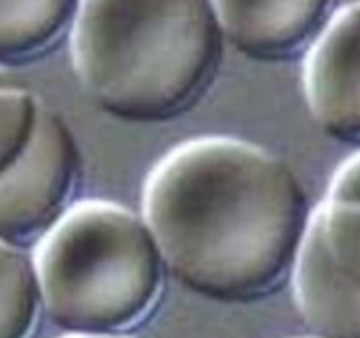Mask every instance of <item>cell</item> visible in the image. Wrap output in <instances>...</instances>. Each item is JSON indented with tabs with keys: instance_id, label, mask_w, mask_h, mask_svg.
<instances>
[{
	"instance_id": "1",
	"label": "cell",
	"mask_w": 360,
	"mask_h": 338,
	"mask_svg": "<svg viewBox=\"0 0 360 338\" xmlns=\"http://www.w3.org/2000/svg\"><path fill=\"white\" fill-rule=\"evenodd\" d=\"M309 217L290 165L236 137L179 144L144 185L143 218L165 268L218 301L269 294L294 268Z\"/></svg>"
},
{
	"instance_id": "2",
	"label": "cell",
	"mask_w": 360,
	"mask_h": 338,
	"mask_svg": "<svg viewBox=\"0 0 360 338\" xmlns=\"http://www.w3.org/2000/svg\"><path fill=\"white\" fill-rule=\"evenodd\" d=\"M70 28L83 88L127 122L181 115L207 90L224 55L211 0H79Z\"/></svg>"
},
{
	"instance_id": "3",
	"label": "cell",
	"mask_w": 360,
	"mask_h": 338,
	"mask_svg": "<svg viewBox=\"0 0 360 338\" xmlns=\"http://www.w3.org/2000/svg\"><path fill=\"white\" fill-rule=\"evenodd\" d=\"M32 259L42 308L76 334H122L146 319L167 270L143 215L104 199L67 208Z\"/></svg>"
},
{
	"instance_id": "4",
	"label": "cell",
	"mask_w": 360,
	"mask_h": 338,
	"mask_svg": "<svg viewBox=\"0 0 360 338\" xmlns=\"http://www.w3.org/2000/svg\"><path fill=\"white\" fill-rule=\"evenodd\" d=\"M79 150L65 120L42 104L27 150L0 175V239L41 238L69 208Z\"/></svg>"
},
{
	"instance_id": "5",
	"label": "cell",
	"mask_w": 360,
	"mask_h": 338,
	"mask_svg": "<svg viewBox=\"0 0 360 338\" xmlns=\"http://www.w3.org/2000/svg\"><path fill=\"white\" fill-rule=\"evenodd\" d=\"M304 94L327 134L360 141V4H345L311 42Z\"/></svg>"
},
{
	"instance_id": "6",
	"label": "cell",
	"mask_w": 360,
	"mask_h": 338,
	"mask_svg": "<svg viewBox=\"0 0 360 338\" xmlns=\"http://www.w3.org/2000/svg\"><path fill=\"white\" fill-rule=\"evenodd\" d=\"M334 0H211L224 37L255 60H283L311 44Z\"/></svg>"
},
{
	"instance_id": "7",
	"label": "cell",
	"mask_w": 360,
	"mask_h": 338,
	"mask_svg": "<svg viewBox=\"0 0 360 338\" xmlns=\"http://www.w3.org/2000/svg\"><path fill=\"white\" fill-rule=\"evenodd\" d=\"M292 271L295 305L316 338H360V285L333 263L315 213Z\"/></svg>"
},
{
	"instance_id": "8",
	"label": "cell",
	"mask_w": 360,
	"mask_h": 338,
	"mask_svg": "<svg viewBox=\"0 0 360 338\" xmlns=\"http://www.w3.org/2000/svg\"><path fill=\"white\" fill-rule=\"evenodd\" d=\"M79 0H0V65L51 48L72 27Z\"/></svg>"
},
{
	"instance_id": "9",
	"label": "cell",
	"mask_w": 360,
	"mask_h": 338,
	"mask_svg": "<svg viewBox=\"0 0 360 338\" xmlns=\"http://www.w3.org/2000/svg\"><path fill=\"white\" fill-rule=\"evenodd\" d=\"M41 310L34 259L0 239V338H32Z\"/></svg>"
},
{
	"instance_id": "10",
	"label": "cell",
	"mask_w": 360,
	"mask_h": 338,
	"mask_svg": "<svg viewBox=\"0 0 360 338\" xmlns=\"http://www.w3.org/2000/svg\"><path fill=\"white\" fill-rule=\"evenodd\" d=\"M313 213L333 263L360 285V203L327 197Z\"/></svg>"
},
{
	"instance_id": "11",
	"label": "cell",
	"mask_w": 360,
	"mask_h": 338,
	"mask_svg": "<svg viewBox=\"0 0 360 338\" xmlns=\"http://www.w3.org/2000/svg\"><path fill=\"white\" fill-rule=\"evenodd\" d=\"M42 102L25 84L0 87V175L27 150Z\"/></svg>"
},
{
	"instance_id": "12",
	"label": "cell",
	"mask_w": 360,
	"mask_h": 338,
	"mask_svg": "<svg viewBox=\"0 0 360 338\" xmlns=\"http://www.w3.org/2000/svg\"><path fill=\"white\" fill-rule=\"evenodd\" d=\"M327 197L360 203V151L338 168Z\"/></svg>"
},
{
	"instance_id": "13",
	"label": "cell",
	"mask_w": 360,
	"mask_h": 338,
	"mask_svg": "<svg viewBox=\"0 0 360 338\" xmlns=\"http://www.w3.org/2000/svg\"><path fill=\"white\" fill-rule=\"evenodd\" d=\"M13 84H23V81L6 65H0V87H13Z\"/></svg>"
},
{
	"instance_id": "14",
	"label": "cell",
	"mask_w": 360,
	"mask_h": 338,
	"mask_svg": "<svg viewBox=\"0 0 360 338\" xmlns=\"http://www.w3.org/2000/svg\"><path fill=\"white\" fill-rule=\"evenodd\" d=\"M62 338H132L125 337V334H76V333H65V337Z\"/></svg>"
},
{
	"instance_id": "15",
	"label": "cell",
	"mask_w": 360,
	"mask_h": 338,
	"mask_svg": "<svg viewBox=\"0 0 360 338\" xmlns=\"http://www.w3.org/2000/svg\"><path fill=\"white\" fill-rule=\"evenodd\" d=\"M345 4H360V0H345Z\"/></svg>"
}]
</instances>
